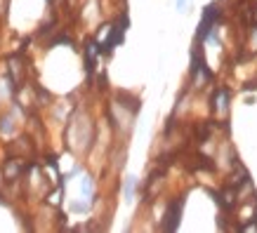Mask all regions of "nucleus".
I'll use <instances>...</instances> for the list:
<instances>
[{"instance_id": "nucleus-1", "label": "nucleus", "mask_w": 257, "mask_h": 233, "mask_svg": "<svg viewBox=\"0 0 257 233\" xmlns=\"http://www.w3.org/2000/svg\"><path fill=\"white\" fill-rule=\"evenodd\" d=\"M179 212H182V200L177 202V207L172 205L170 212L165 214V219H168V221H165V231H175V228H177V224H179Z\"/></svg>"}, {"instance_id": "nucleus-4", "label": "nucleus", "mask_w": 257, "mask_h": 233, "mask_svg": "<svg viewBox=\"0 0 257 233\" xmlns=\"http://www.w3.org/2000/svg\"><path fill=\"white\" fill-rule=\"evenodd\" d=\"M224 106H226V92H224V90H222V92L217 94V109L222 111V109H224Z\"/></svg>"}, {"instance_id": "nucleus-5", "label": "nucleus", "mask_w": 257, "mask_h": 233, "mask_svg": "<svg viewBox=\"0 0 257 233\" xmlns=\"http://www.w3.org/2000/svg\"><path fill=\"white\" fill-rule=\"evenodd\" d=\"M175 5H177V10H184V5H187V0H175Z\"/></svg>"}, {"instance_id": "nucleus-3", "label": "nucleus", "mask_w": 257, "mask_h": 233, "mask_svg": "<svg viewBox=\"0 0 257 233\" xmlns=\"http://www.w3.org/2000/svg\"><path fill=\"white\" fill-rule=\"evenodd\" d=\"M135 184H137V179H135V177L127 179V184H125V195H127V198H133V188H135Z\"/></svg>"}, {"instance_id": "nucleus-2", "label": "nucleus", "mask_w": 257, "mask_h": 233, "mask_svg": "<svg viewBox=\"0 0 257 233\" xmlns=\"http://www.w3.org/2000/svg\"><path fill=\"white\" fill-rule=\"evenodd\" d=\"M99 50H101V45H97V43H90V45H87V50H85V66H87V71L94 69V59H97V55H99Z\"/></svg>"}]
</instances>
